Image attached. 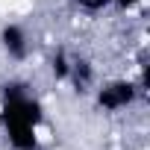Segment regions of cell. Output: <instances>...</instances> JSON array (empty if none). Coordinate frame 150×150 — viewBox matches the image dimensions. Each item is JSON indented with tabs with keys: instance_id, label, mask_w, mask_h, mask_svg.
Listing matches in <instances>:
<instances>
[{
	"instance_id": "cell-1",
	"label": "cell",
	"mask_w": 150,
	"mask_h": 150,
	"mask_svg": "<svg viewBox=\"0 0 150 150\" xmlns=\"http://www.w3.org/2000/svg\"><path fill=\"white\" fill-rule=\"evenodd\" d=\"M0 121L12 150H38V127L44 121L38 97L27 86H6L0 103Z\"/></svg>"
},
{
	"instance_id": "cell-4",
	"label": "cell",
	"mask_w": 150,
	"mask_h": 150,
	"mask_svg": "<svg viewBox=\"0 0 150 150\" xmlns=\"http://www.w3.org/2000/svg\"><path fill=\"white\" fill-rule=\"evenodd\" d=\"M77 3L83 6V9H88V12H97V9H103L109 0H77Z\"/></svg>"
},
{
	"instance_id": "cell-3",
	"label": "cell",
	"mask_w": 150,
	"mask_h": 150,
	"mask_svg": "<svg viewBox=\"0 0 150 150\" xmlns=\"http://www.w3.org/2000/svg\"><path fill=\"white\" fill-rule=\"evenodd\" d=\"M0 41H3V50L12 56V59H27V50H30V44H27V33H24V27L21 24H6L3 30H0Z\"/></svg>"
},
{
	"instance_id": "cell-2",
	"label": "cell",
	"mask_w": 150,
	"mask_h": 150,
	"mask_svg": "<svg viewBox=\"0 0 150 150\" xmlns=\"http://www.w3.org/2000/svg\"><path fill=\"white\" fill-rule=\"evenodd\" d=\"M135 94H138V88H135L132 83H127V80H112V83H106V86L97 91V106L106 109V112H121V109H127V106L135 100Z\"/></svg>"
},
{
	"instance_id": "cell-5",
	"label": "cell",
	"mask_w": 150,
	"mask_h": 150,
	"mask_svg": "<svg viewBox=\"0 0 150 150\" xmlns=\"http://www.w3.org/2000/svg\"><path fill=\"white\" fill-rule=\"evenodd\" d=\"M109 3H115V6H121V9H132L138 0H109Z\"/></svg>"
}]
</instances>
